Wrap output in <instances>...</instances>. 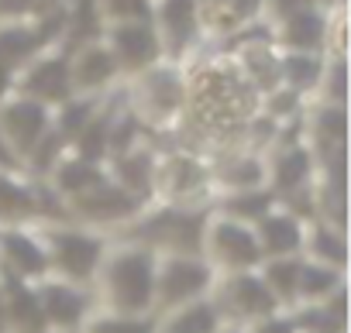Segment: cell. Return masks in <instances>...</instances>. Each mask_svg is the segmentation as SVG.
<instances>
[{
    "mask_svg": "<svg viewBox=\"0 0 351 333\" xmlns=\"http://www.w3.org/2000/svg\"><path fill=\"white\" fill-rule=\"evenodd\" d=\"M258 114L262 96L248 86L231 55L204 45L183 62V107L169 131V148L190 151L214 165L217 158L248 148V124Z\"/></svg>",
    "mask_w": 351,
    "mask_h": 333,
    "instance_id": "obj_1",
    "label": "cell"
},
{
    "mask_svg": "<svg viewBox=\"0 0 351 333\" xmlns=\"http://www.w3.org/2000/svg\"><path fill=\"white\" fill-rule=\"evenodd\" d=\"M155 295V254L131 241H110L100 268L90 282V299L97 312L114 316H152Z\"/></svg>",
    "mask_w": 351,
    "mask_h": 333,
    "instance_id": "obj_2",
    "label": "cell"
},
{
    "mask_svg": "<svg viewBox=\"0 0 351 333\" xmlns=\"http://www.w3.org/2000/svg\"><path fill=\"white\" fill-rule=\"evenodd\" d=\"M121 100L145 134H169L183 107V66L158 62L134 79H124Z\"/></svg>",
    "mask_w": 351,
    "mask_h": 333,
    "instance_id": "obj_3",
    "label": "cell"
},
{
    "mask_svg": "<svg viewBox=\"0 0 351 333\" xmlns=\"http://www.w3.org/2000/svg\"><path fill=\"white\" fill-rule=\"evenodd\" d=\"M152 203L172 207V210H210V203H214L210 165L190 151H180V148L155 151Z\"/></svg>",
    "mask_w": 351,
    "mask_h": 333,
    "instance_id": "obj_4",
    "label": "cell"
},
{
    "mask_svg": "<svg viewBox=\"0 0 351 333\" xmlns=\"http://www.w3.org/2000/svg\"><path fill=\"white\" fill-rule=\"evenodd\" d=\"M35 230H38V241H42L45 258H49V278L90 289V282H93V275L100 268V258H104L110 241L104 234L76 227L69 220H62V224H38Z\"/></svg>",
    "mask_w": 351,
    "mask_h": 333,
    "instance_id": "obj_5",
    "label": "cell"
},
{
    "mask_svg": "<svg viewBox=\"0 0 351 333\" xmlns=\"http://www.w3.org/2000/svg\"><path fill=\"white\" fill-rule=\"evenodd\" d=\"M200 258L207 268L217 275H241V271H258L262 251L255 241V230L241 220H231L224 213H207L204 220V237H200Z\"/></svg>",
    "mask_w": 351,
    "mask_h": 333,
    "instance_id": "obj_6",
    "label": "cell"
},
{
    "mask_svg": "<svg viewBox=\"0 0 351 333\" xmlns=\"http://www.w3.org/2000/svg\"><path fill=\"white\" fill-rule=\"evenodd\" d=\"M62 207H66V220H69V224L86 227V230L104 234V237L114 234V230L124 234V230L148 210L141 200H134V196H128L121 186H114V183L107 179V172H104V179H100L97 186H90L86 193L66 200Z\"/></svg>",
    "mask_w": 351,
    "mask_h": 333,
    "instance_id": "obj_7",
    "label": "cell"
},
{
    "mask_svg": "<svg viewBox=\"0 0 351 333\" xmlns=\"http://www.w3.org/2000/svg\"><path fill=\"white\" fill-rule=\"evenodd\" d=\"M214 271L200 254H165L155 258V295H152V316L172 312L180 306L200 302L210 295Z\"/></svg>",
    "mask_w": 351,
    "mask_h": 333,
    "instance_id": "obj_8",
    "label": "cell"
},
{
    "mask_svg": "<svg viewBox=\"0 0 351 333\" xmlns=\"http://www.w3.org/2000/svg\"><path fill=\"white\" fill-rule=\"evenodd\" d=\"M207 302L214 306L221 326H234V330H245L272 312H282L272 295L265 292L258 271H241V275H217L214 285H210V295Z\"/></svg>",
    "mask_w": 351,
    "mask_h": 333,
    "instance_id": "obj_9",
    "label": "cell"
},
{
    "mask_svg": "<svg viewBox=\"0 0 351 333\" xmlns=\"http://www.w3.org/2000/svg\"><path fill=\"white\" fill-rule=\"evenodd\" d=\"M148 25L155 28V38L162 45V59L183 66L204 49L200 35V14L197 0H152L148 4Z\"/></svg>",
    "mask_w": 351,
    "mask_h": 333,
    "instance_id": "obj_10",
    "label": "cell"
},
{
    "mask_svg": "<svg viewBox=\"0 0 351 333\" xmlns=\"http://www.w3.org/2000/svg\"><path fill=\"white\" fill-rule=\"evenodd\" d=\"M11 93L25 96L32 103H42L45 110H59L66 100H73L69 86V52L66 49H45L38 59H32L14 79Z\"/></svg>",
    "mask_w": 351,
    "mask_h": 333,
    "instance_id": "obj_11",
    "label": "cell"
},
{
    "mask_svg": "<svg viewBox=\"0 0 351 333\" xmlns=\"http://www.w3.org/2000/svg\"><path fill=\"white\" fill-rule=\"evenodd\" d=\"M100 42L107 45L117 72H121V83L124 79H134L141 76L145 69L165 62L162 59V45L155 38V28L148 21H117V25H107L100 31Z\"/></svg>",
    "mask_w": 351,
    "mask_h": 333,
    "instance_id": "obj_12",
    "label": "cell"
},
{
    "mask_svg": "<svg viewBox=\"0 0 351 333\" xmlns=\"http://www.w3.org/2000/svg\"><path fill=\"white\" fill-rule=\"evenodd\" d=\"M49 134H52V110H45L42 103H32L25 96H14V93L0 100V137L18 155L21 172H25V161L35 155V148Z\"/></svg>",
    "mask_w": 351,
    "mask_h": 333,
    "instance_id": "obj_13",
    "label": "cell"
},
{
    "mask_svg": "<svg viewBox=\"0 0 351 333\" xmlns=\"http://www.w3.org/2000/svg\"><path fill=\"white\" fill-rule=\"evenodd\" d=\"M35 295L42 306L45 333H80L83 323L93 316L90 289H80L59 278H42L35 282Z\"/></svg>",
    "mask_w": 351,
    "mask_h": 333,
    "instance_id": "obj_14",
    "label": "cell"
},
{
    "mask_svg": "<svg viewBox=\"0 0 351 333\" xmlns=\"http://www.w3.org/2000/svg\"><path fill=\"white\" fill-rule=\"evenodd\" d=\"M121 83V72L107 52V45L97 38V42H86V45H76L69 49V86H73V96H86V100H104L117 90Z\"/></svg>",
    "mask_w": 351,
    "mask_h": 333,
    "instance_id": "obj_15",
    "label": "cell"
},
{
    "mask_svg": "<svg viewBox=\"0 0 351 333\" xmlns=\"http://www.w3.org/2000/svg\"><path fill=\"white\" fill-rule=\"evenodd\" d=\"M265 0H197L204 45H224L238 31L262 21Z\"/></svg>",
    "mask_w": 351,
    "mask_h": 333,
    "instance_id": "obj_16",
    "label": "cell"
},
{
    "mask_svg": "<svg viewBox=\"0 0 351 333\" xmlns=\"http://www.w3.org/2000/svg\"><path fill=\"white\" fill-rule=\"evenodd\" d=\"M0 275H11L28 285L49 278V258L35 227L0 230Z\"/></svg>",
    "mask_w": 351,
    "mask_h": 333,
    "instance_id": "obj_17",
    "label": "cell"
},
{
    "mask_svg": "<svg viewBox=\"0 0 351 333\" xmlns=\"http://www.w3.org/2000/svg\"><path fill=\"white\" fill-rule=\"evenodd\" d=\"M324 28H327V11H317L313 4H303L269 25L272 45L279 52H300V55H324Z\"/></svg>",
    "mask_w": 351,
    "mask_h": 333,
    "instance_id": "obj_18",
    "label": "cell"
},
{
    "mask_svg": "<svg viewBox=\"0 0 351 333\" xmlns=\"http://www.w3.org/2000/svg\"><path fill=\"white\" fill-rule=\"evenodd\" d=\"M210 186H214V196H238V193L269 189L265 186V155L241 148L234 155L217 158L210 165Z\"/></svg>",
    "mask_w": 351,
    "mask_h": 333,
    "instance_id": "obj_19",
    "label": "cell"
},
{
    "mask_svg": "<svg viewBox=\"0 0 351 333\" xmlns=\"http://www.w3.org/2000/svg\"><path fill=\"white\" fill-rule=\"evenodd\" d=\"M252 230H255L262 261H269V258H300L303 254L306 224L300 217H293L289 210H282V207H272Z\"/></svg>",
    "mask_w": 351,
    "mask_h": 333,
    "instance_id": "obj_20",
    "label": "cell"
},
{
    "mask_svg": "<svg viewBox=\"0 0 351 333\" xmlns=\"http://www.w3.org/2000/svg\"><path fill=\"white\" fill-rule=\"evenodd\" d=\"M45 49L52 45L32 21H0V79L11 83Z\"/></svg>",
    "mask_w": 351,
    "mask_h": 333,
    "instance_id": "obj_21",
    "label": "cell"
},
{
    "mask_svg": "<svg viewBox=\"0 0 351 333\" xmlns=\"http://www.w3.org/2000/svg\"><path fill=\"white\" fill-rule=\"evenodd\" d=\"M35 186L25 176H0V230L35 227Z\"/></svg>",
    "mask_w": 351,
    "mask_h": 333,
    "instance_id": "obj_22",
    "label": "cell"
},
{
    "mask_svg": "<svg viewBox=\"0 0 351 333\" xmlns=\"http://www.w3.org/2000/svg\"><path fill=\"white\" fill-rule=\"evenodd\" d=\"M303 258L317 261V265H327L334 271H344L348 265V234L337 230V227H327L320 220L306 224V234H303Z\"/></svg>",
    "mask_w": 351,
    "mask_h": 333,
    "instance_id": "obj_23",
    "label": "cell"
},
{
    "mask_svg": "<svg viewBox=\"0 0 351 333\" xmlns=\"http://www.w3.org/2000/svg\"><path fill=\"white\" fill-rule=\"evenodd\" d=\"M324 72V55H300V52H279V86L296 93L300 100H313L317 83Z\"/></svg>",
    "mask_w": 351,
    "mask_h": 333,
    "instance_id": "obj_24",
    "label": "cell"
},
{
    "mask_svg": "<svg viewBox=\"0 0 351 333\" xmlns=\"http://www.w3.org/2000/svg\"><path fill=\"white\" fill-rule=\"evenodd\" d=\"M303 258V254H300ZM300 258H269L258 265V278L265 285V292L272 295V302L282 312L296 309V282H300Z\"/></svg>",
    "mask_w": 351,
    "mask_h": 333,
    "instance_id": "obj_25",
    "label": "cell"
},
{
    "mask_svg": "<svg viewBox=\"0 0 351 333\" xmlns=\"http://www.w3.org/2000/svg\"><path fill=\"white\" fill-rule=\"evenodd\" d=\"M344 285V271H334L327 265H317L310 258H300V282H296V309L300 306H320Z\"/></svg>",
    "mask_w": 351,
    "mask_h": 333,
    "instance_id": "obj_26",
    "label": "cell"
},
{
    "mask_svg": "<svg viewBox=\"0 0 351 333\" xmlns=\"http://www.w3.org/2000/svg\"><path fill=\"white\" fill-rule=\"evenodd\" d=\"M217 330H221V319L207 299L155 316V333H217Z\"/></svg>",
    "mask_w": 351,
    "mask_h": 333,
    "instance_id": "obj_27",
    "label": "cell"
},
{
    "mask_svg": "<svg viewBox=\"0 0 351 333\" xmlns=\"http://www.w3.org/2000/svg\"><path fill=\"white\" fill-rule=\"evenodd\" d=\"M272 207H276V196H272L269 189L238 193V196H214V203H210L214 213H224V217L241 220V224H248V227H255Z\"/></svg>",
    "mask_w": 351,
    "mask_h": 333,
    "instance_id": "obj_28",
    "label": "cell"
},
{
    "mask_svg": "<svg viewBox=\"0 0 351 333\" xmlns=\"http://www.w3.org/2000/svg\"><path fill=\"white\" fill-rule=\"evenodd\" d=\"M344 76H348V62L344 59H324V72H320V83H317V93H313L310 103H317V107H344V100H348Z\"/></svg>",
    "mask_w": 351,
    "mask_h": 333,
    "instance_id": "obj_29",
    "label": "cell"
},
{
    "mask_svg": "<svg viewBox=\"0 0 351 333\" xmlns=\"http://www.w3.org/2000/svg\"><path fill=\"white\" fill-rule=\"evenodd\" d=\"M80 333H155V316H114L93 312Z\"/></svg>",
    "mask_w": 351,
    "mask_h": 333,
    "instance_id": "obj_30",
    "label": "cell"
},
{
    "mask_svg": "<svg viewBox=\"0 0 351 333\" xmlns=\"http://www.w3.org/2000/svg\"><path fill=\"white\" fill-rule=\"evenodd\" d=\"M148 4L152 0H93L104 28L117 21H148Z\"/></svg>",
    "mask_w": 351,
    "mask_h": 333,
    "instance_id": "obj_31",
    "label": "cell"
},
{
    "mask_svg": "<svg viewBox=\"0 0 351 333\" xmlns=\"http://www.w3.org/2000/svg\"><path fill=\"white\" fill-rule=\"evenodd\" d=\"M241 333H296V323H293L289 312H272V316H265V319L245 326Z\"/></svg>",
    "mask_w": 351,
    "mask_h": 333,
    "instance_id": "obj_32",
    "label": "cell"
},
{
    "mask_svg": "<svg viewBox=\"0 0 351 333\" xmlns=\"http://www.w3.org/2000/svg\"><path fill=\"white\" fill-rule=\"evenodd\" d=\"M38 0H0V21H28Z\"/></svg>",
    "mask_w": 351,
    "mask_h": 333,
    "instance_id": "obj_33",
    "label": "cell"
},
{
    "mask_svg": "<svg viewBox=\"0 0 351 333\" xmlns=\"http://www.w3.org/2000/svg\"><path fill=\"white\" fill-rule=\"evenodd\" d=\"M0 176H25V172H21L18 155L8 148V141H4V137H0Z\"/></svg>",
    "mask_w": 351,
    "mask_h": 333,
    "instance_id": "obj_34",
    "label": "cell"
},
{
    "mask_svg": "<svg viewBox=\"0 0 351 333\" xmlns=\"http://www.w3.org/2000/svg\"><path fill=\"white\" fill-rule=\"evenodd\" d=\"M317 11H334V8H344V0H310Z\"/></svg>",
    "mask_w": 351,
    "mask_h": 333,
    "instance_id": "obj_35",
    "label": "cell"
},
{
    "mask_svg": "<svg viewBox=\"0 0 351 333\" xmlns=\"http://www.w3.org/2000/svg\"><path fill=\"white\" fill-rule=\"evenodd\" d=\"M8 93H11V83H4V79H0V100H4Z\"/></svg>",
    "mask_w": 351,
    "mask_h": 333,
    "instance_id": "obj_36",
    "label": "cell"
},
{
    "mask_svg": "<svg viewBox=\"0 0 351 333\" xmlns=\"http://www.w3.org/2000/svg\"><path fill=\"white\" fill-rule=\"evenodd\" d=\"M217 333H241V330H234V326H221Z\"/></svg>",
    "mask_w": 351,
    "mask_h": 333,
    "instance_id": "obj_37",
    "label": "cell"
}]
</instances>
